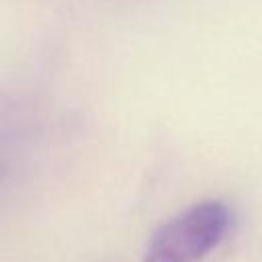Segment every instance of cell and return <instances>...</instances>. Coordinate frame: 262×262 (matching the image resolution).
Instances as JSON below:
<instances>
[{
	"instance_id": "cell-1",
	"label": "cell",
	"mask_w": 262,
	"mask_h": 262,
	"mask_svg": "<svg viewBox=\"0 0 262 262\" xmlns=\"http://www.w3.org/2000/svg\"><path fill=\"white\" fill-rule=\"evenodd\" d=\"M231 213L221 201H203L162 223L143 254V262H199L225 237Z\"/></svg>"
}]
</instances>
